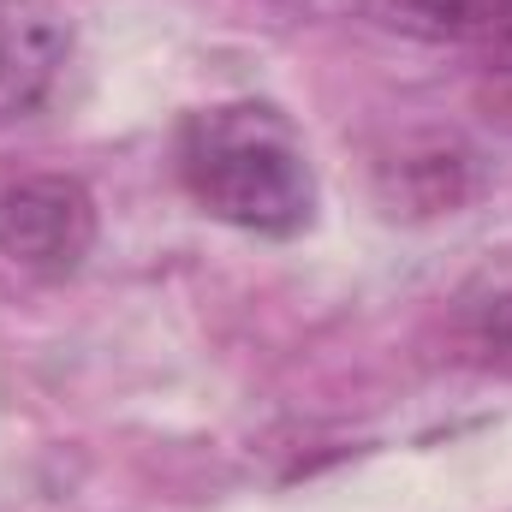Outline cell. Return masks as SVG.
Masks as SVG:
<instances>
[{"label": "cell", "instance_id": "6da1fadb", "mask_svg": "<svg viewBox=\"0 0 512 512\" xmlns=\"http://www.w3.org/2000/svg\"><path fill=\"white\" fill-rule=\"evenodd\" d=\"M179 185L191 203L256 239H298L316 221V167L304 137L268 102L197 108L179 126Z\"/></svg>", "mask_w": 512, "mask_h": 512}, {"label": "cell", "instance_id": "7a4b0ae2", "mask_svg": "<svg viewBox=\"0 0 512 512\" xmlns=\"http://www.w3.org/2000/svg\"><path fill=\"white\" fill-rule=\"evenodd\" d=\"M96 251V197L66 173H36L0 191V256L42 280L78 274Z\"/></svg>", "mask_w": 512, "mask_h": 512}, {"label": "cell", "instance_id": "3957f363", "mask_svg": "<svg viewBox=\"0 0 512 512\" xmlns=\"http://www.w3.org/2000/svg\"><path fill=\"white\" fill-rule=\"evenodd\" d=\"M72 24L48 0H0V126L36 114L60 84Z\"/></svg>", "mask_w": 512, "mask_h": 512}, {"label": "cell", "instance_id": "277c9868", "mask_svg": "<svg viewBox=\"0 0 512 512\" xmlns=\"http://www.w3.org/2000/svg\"><path fill=\"white\" fill-rule=\"evenodd\" d=\"M393 30L512 54V0H370Z\"/></svg>", "mask_w": 512, "mask_h": 512}, {"label": "cell", "instance_id": "5b68a950", "mask_svg": "<svg viewBox=\"0 0 512 512\" xmlns=\"http://www.w3.org/2000/svg\"><path fill=\"white\" fill-rule=\"evenodd\" d=\"M453 334H459L477 358L512 364V262L483 268V274L459 292V304H453Z\"/></svg>", "mask_w": 512, "mask_h": 512}]
</instances>
